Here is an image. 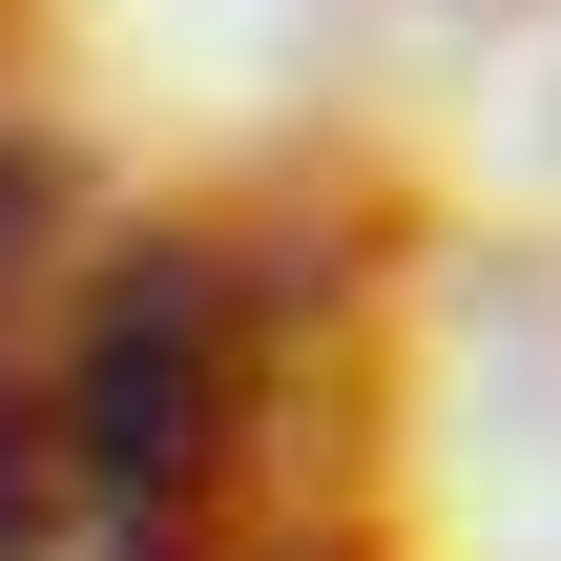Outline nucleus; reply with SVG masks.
I'll return each mask as SVG.
<instances>
[{"label":"nucleus","mask_w":561,"mask_h":561,"mask_svg":"<svg viewBox=\"0 0 561 561\" xmlns=\"http://www.w3.org/2000/svg\"><path fill=\"white\" fill-rule=\"evenodd\" d=\"M62 416H83V479H104L125 520L208 458V271H187V250L104 291V354H83V396H62Z\"/></svg>","instance_id":"1"}]
</instances>
